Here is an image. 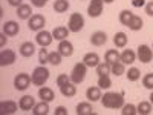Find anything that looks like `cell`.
I'll return each mask as SVG.
<instances>
[{"mask_svg":"<svg viewBox=\"0 0 153 115\" xmlns=\"http://www.w3.org/2000/svg\"><path fill=\"white\" fill-rule=\"evenodd\" d=\"M135 14H133V12L132 11H129V9H124V11H121L120 12V23L121 25H124V26H127V25H129L130 23V20H132V17H133Z\"/></svg>","mask_w":153,"mask_h":115,"instance_id":"30","label":"cell"},{"mask_svg":"<svg viewBox=\"0 0 153 115\" xmlns=\"http://www.w3.org/2000/svg\"><path fill=\"white\" fill-rule=\"evenodd\" d=\"M49 103H48V101H40V103H37L35 106H34V109L31 111L34 115H48L49 114Z\"/></svg>","mask_w":153,"mask_h":115,"instance_id":"24","label":"cell"},{"mask_svg":"<svg viewBox=\"0 0 153 115\" xmlns=\"http://www.w3.org/2000/svg\"><path fill=\"white\" fill-rule=\"evenodd\" d=\"M106 42H107V34L104 31H95L91 35V43L94 46H103L106 45Z\"/></svg>","mask_w":153,"mask_h":115,"instance_id":"15","label":"cell"},{"mask_svg":"<svg viewBox=\"0 0 153 115\" xmlns=\"http://www.w3.org/2000/svg\"><path fill=\"white\" fill-rule=\"evenodd\" d=\"M46 25V19L42 16V14H34L29 20H28V28L34 32H38L45 28Z\"/></svg>","mask_w":153,"mask_h":115,"instance_id":"6","label":"cell"},{"mask_svg":"<svg viewBox=\"0 0 153 115\" xmlns=\"http://www.w3.org/2000/svg\"><path fill=\"white\" fill-rule=\"evenodd\" d=\"M110 72H112L113 75L120 77V75L126 74V65H124L121 60H120V61H115V63H112V65H110Z\"/></svg>","mask_w":153,"mask_h":115,"instance_id":"28","label":"cell"},{"mask_svg":"<svg viewBox=\"0 0 153 115\" xmlns=\"http://www.w3.org/2000/svg\"><path fill=\"white\" fill-rule=\"evenodd\" d=\"M58 52L63 57H71L74 54V45L69 40H61L58 43Z\"/></svg>","mask_w":153,"mask_h":115,"instance_id":"18","label":"cell"},{"mask_svg":"<svg viewBox=\"0 0 153 115\" xmlns=\"http://www.w3.org/2000/svg\"><path fill=\"white\" fill-rule=\"evenodd\" d=\"M61 58H63V55L58 52V51H54V52H49V63H51V65L58 66L60 63H61Z\"/></svg>","mask_w":153,"mask_h":115,"instance_id":"35","label":"cell"},{"mask_svg":"<svg viewBox=\"0 0 153 115\" xmlns=\"http://www.w3.org/2000/svg\"><path fill=\"white\" fill-rule=\"evenodd\" d=\"M35 105H37V103H35V98H34L32 95H23V97L20 98V101H19V108H20L22 111H25V112L32 111Z\"/></svg>","mask_w":153,"mask_h":115,"instance_id":"12","label":"cell"},{"mask_svg":"<svg viewBox=\"0 0 153 115\" xmlns=\"http://www.w3.org/2000/svg\"><path fill=\"white\" fill-rule=\"evenodd\" d=\"M49 74H51L49 69L45 68L43 65H42V66H38V68H35V69L32 71V74H31L32 84H34V86H38V87L45 86L46 81L49 80Z\"/></svg>","mask_w":153,"mask_h":115,"instance_id":"2","label":"cell"},{"mask_svg":"<svg viewBox=\"0 0 153 115\" xmlns=\"http://www.w3.org/2000/svg\"><path fill=\"white\" fill-rule=\"evenodd\" d=\"M126 77H127L129 81H138L139 78H141V71H139L138 68H130L126 72Z\"/></svg>","mask_w":153,"mask_h":115,"instance_id":"33","label":"cell"},{"mask_svg":"<svg viewBox=\"0 0 153 115\" xmlns=\"http://www.w3.org/2000/svg\"><path fill=\"white\" fill-rule=\"evenodd\" d=\"M8 3L14 8H19L20 5H23V0H8Z\"/></svg>","mask_w":153,"mask_h":115,"instance_id":"45","label":"cell"},{"mask_svg":"<svg viewBox=\"0 0 153 115\" xmlns=\"http://www.w3.org/2000/svg\"><path fill=\"white\" fill-rule=\"evenodd\" d=\"M20 31V26H19V23L14 22V20H8L3 23V32L8 35V37H16Z\"/></svg>","mask_w":153,"mask_h":115,"instance_id":"13","label":"cell"},{"mask_svg":"<svg viewBox=\"0 0 153 115\" xmlns=\"http://www.w3.org/2000/svg\"><path fill=\"white\" fill-rule=\"evenodd\" d=\"M146 14L150 16V17H153V0H152V2H149V3H146Z\"/></svg>","mask_w":153,"mask_h":115,"instance_id":"42","label":"cell"},{"mask_svg":"<svg viewBox=\"0 0 153 115\" xmlns=\"http://www.w3.org/2000/svg\"><path fill=\"white\" fill-rule=\"evenodd\" d=\"M83 63L87 66V68H97L100 65V55L97 52H87L84 57H83Z\"/></svg>","mask_w":153,"mask_h":115,"instance_id":"16","label":"cell"},{"mask_svg":"<svg viewBox=\"0 0 153 115\" xmlns=\"http://www.w3.org/2000/svg\"><path fill=\"white\" fill-rule=\"evenodd\" d=\"M121 114L123 115H136L138 114V111H136V106L135 105H124L123 106V111H121Z\"/></svg>","mask_w":153,"mask_h":115,"instance_id":"39","label":"cell"},{"mask_svg":"<svg viewBox=\"0 0 153 115\" xmlns=\"http://www.w3.org/2000/svg\"><path fill=\"white\" fill-rule=\"evenodd\" d=\"M150 103L153 105V91H152V94H150Z\"/></svg>","mask_w":153,"mask_h":115,"instance_id":"47","label":"cell"},{"mask_svg":"<svg viewBox=\"0 0 153 115\" xmlns=\"http://www.w3.org/2000/svg\"><path fill=\"white\" fill-rule=\"evenodd\" d=\"M38 97H40L43 101H48V103H51L54 98H55V94L51 87H46V86H42L40 89H38Z\"/></svg>","mask_w":153,"mask_h":115,"instance_id":"22","label":"cell"},{"mask_svg":"<svg viewBox=\"0 0 153 115\" xmlns=\"http://www.w3.org/2000/svg\"><path fill=\"white\" fill-rule=\"evenodd\" d=\"M95 69H97V74H98V77L112 74V72H110V63H107V61H104V63H100V65H98Z\"/></svg>","mask_w":153,"mask_h":115,"instance_id":"34","label":"cell"},{"mask_svg":"<svg viewBox=\"0 0 153 115\" xmlns=\"http://www.w3.org/2000/svg\"><path fill=\"white\" fill-rule=\"evenodd\" d=\"M52 40H54L52 32L45 31V29L38 31V32H37V35H35V42H37V45H40L42 48H48L51 43H52Z\"/></svg>","mask_w":153,"mask_h":115,"instance_id":"9","label":"cell"},{"mask_svg":"<svg viewBox=\"0 0 153 115\" xmlns=\"http://www.w3.org/2000/svg\"><path fill=\"white\" fill-rule=\"evenodd\" d=\"M94 109L91 106V103L87 101H83V103L76 105V115H94Z\"/></svg>","mask_w":153,"mask_h":115,"instance_id":"25","label":"cell"},{"mask_svg":"<svg viewBox=\"0 0 153 115\" xmlns=\"http://www.w3.org/2000/svg\"><path fill=\"white\" fill-rule=\"evenodd\" d=\"M69 9V2L68 0H55L54 3V11L58 12V14H63Z\"/></svg>","mask_w":153,"mask_h":115,"instance_id":"31","label":"cell"},{"mask_svg":"<svg viewBox=\"0 0 153 115\" xmlns=\"http://www.w3.org/2000/svg\"><path fill=\"white\" fill-rule=\"evenodd\" d=\"M19 52H20V55H22V57L29 58V57H32V55L35 54V45H34V43H31V42H25V43H22V45H20Z\"/></svg>","mask_w":153,"mask_h":115,"instance_id":"14","label":"cell"},{"mask_svg":"<svg viewBox=\"0 0 153 115\" xmlns=\"http://www.w3.org/2000/svg\"><path fill=\"white\" fill-rule=\"evenodd\" d=\"M60 92H61L63 97L71 98V97H74V95L76 94V86H75V83L69 81V83H66L65 86H61V87H60Z\"/></svg>","mask_w":153,"mask_h":115,"instance_id":"23","label":"cell"},{"mask_svg":"<svg viewBox=\"0 0 153 115\" xmlns=\"http://www.w3.org/2000/svg\"><path fill=\"white\" fill-rule=\"evenodd\" d=\"M120 57H121V54L118 52L117 49H109V51H106V54H104V60L107 61V63H115V61H120Z\"/></svg>","mask_w":153,"mask_h":115,"instance_id":"29","label":"cell"},{"mask_svg":"<svg viewBox=\"0 0 153 115\" xmlns=\"http://www.w3.org/2000/svg\"><path fill=\"white\" fill-rule=\"evenodd\" d=\"M143 86L146 89H150V91H153V72L150 74H146L143 77Z\"/></svg>","mask_w":153,"mask_h":115,"instance_id":"38","label":"cell"},{"mask_svg":"<svg viewBox=\"0 0 153 115\" xmlns=\"http://www.w3.org/2000/svg\"><path fill=\"white\" fill-rule=\"evenodd\" d=\"M17 17L20 19V20H29L31 17H32V8H31V5H26V3H23V5H20L19 8H17Z\"/></svg>","mask_w":153,"mask_h":115,"instance_id":"17","label":"cell"},{"mask_svg":"<svg viewBox=\"0 0 153 115\" xmlns=\"http://www.w3.org/2000/svg\"><path fill=\"white\" fill-rule=\"evenodd\" d=\"M55 115H68V109L65 106H58L55 109Z\"/></svg>","mask_w":153,"mask_h":115,"instance_id":"43","label":"cell"},{"mask_svg":"<svg viewBox=\"0 0 153 115\" xmlns=\"http://www.w3.org/2000/svg\"><path fill=\"white\" fill-rule=\"evenodd\" d=\"M86 74H87V66L83 61L76 63V65L74 66V69H72V72H71V81L75 83V84L83 83L84 78H86Z\"/></svg>","mask_w":153,"mask_h":115,"instance_id":"3","label":"cell"},{"mask_svg":"<svg viewBox=\"0 0 153 115\" xmlns=\"http://www.w3.org/2000/svg\"><path fill=\"white\" fill-rule=\"evenodd\" d=\"M38 61H40V65H46V63H49V52L46 48H42L40 51H38Z\"/></svg>","mask_w":153,"mask_h":115,"instance_id":"37","label":"cell"},{"mask_svg":"<svg viewBox=\"0 0 153 115\" xmlns=\"http://www.w3.org/2000/svg\"><path fill=\"white\" fill-rule=\"evenodd\" d=\"M6 37H8V35H6L5 32H2V34H0V46H2V48L6 45Z\"/></svg>","mask_w":153,"mask_h":115,"instance_id":"46","label":"cell"},{"mask_svg":"<svg viewBox=\"0 0 153 115\" xmlns=\"http://www.w3.org/2000/svg\"><path fill=\"white\" fill-rule=\"evenodd\" d=\"M69 32H71V31H69V28H68V26H57V28H54L52 35H54L55 40L61 42V40H68Z\"/></svg>","mask_w":153,"mask_h":115,"instance_id":"20","label":"cell"},{"mask_svg":"<svg viewBox=\"0 0 153 115\" xmlns=\"http://www.w3.org/2000/svg\"><path fill=\"white\" fill-rule=\"evenodd\" d=\"M127 34L126 32H117L115 34V37H113V43H115V46L117 48H126V45H127Z\"/></svg>","mask_w":153,"mask_h":115,"instance_id":"27","label":"cell"},{"mask_svg":"<svg viewBox=\"0 0 153 115\" xmlns=\"http://www.w3.org/2000/svg\"><path fill=\"white\" fill-rule=\"evenodd\" d=\"M132 6H135V8L146 6V0H132Z\"/></svg>","mask_w":153,"mask_h":115,"instance_id":"44","label":"cell"},{"mask_svg":"<svg viewBox=\"0 0 153 115\" xmlns=\"http://www.w3.org/2000/svg\"><path fill=\"white\" fill-rule=\"evenodd\" d=\"M16 52L12 49H3L0 52V66H11L16 63Z\"/></svg>","mask_w":153,"mask_h":115,"instance_id":"10","label":"cell"},{"mask_svg":"<svg viewBox=\"0 0 153 115\" xmlns=\"http://www.w3.org/2000/svg\"><path fill=\"white\" fill-rule=\"evenodd\" d=\"M31 83H32L31 75L26 74V72H20V74H17V75H16V78H14V87L17 89V91H26Z\"/></svg>","mask_w":153,"mask_h":115,"instance_id":"5","label":"cell"},{"mask_svg":"<svg viewBox=\"0 0 153 115\" xmlns=\"http://www.w3.org/2000/svg\"><path fill=\"white\" fill-rule=\"evenodd\" d=\"M17 103L12 100H6V101H2L0 103V114L2 115H12L17 112Z\"/></svg>","mask_w":153,"mask_h":115,"instance_id":"11","label":"cell"},{"mask_svg":"<svg viewBox=\"0 0 153 115\" xmlns=\"http://www.w3.org/2000/svg\"><path fill=\"white\" fill-rule=\"evenodd\" d=\"M103 8H104V2L103 0H91V3L87 6V14L89 17L97 19L103 14Z\"/></svg>","mask_w":153,"mask_h":115,"instance_id":"7","label":"cell"},{"mask_svg":"<svg viewBox=\"0 0 153 115\" xmlns=\"http://www.w3.org/2000/svg\"><path fill=\"white\" fill-rule=\"evenodd\" d=\"M101 105L107 109H118L124 106V92H106L101 97Z\"/></svg>","mask_w":153,"mask_h":115,"instance_id":"1","label":"cell"},{"mask_svg":"<svg viewBox=\"0 0 153 115\" xmlns=\"http://www.w3.org/2000/svg\"><path fill=\"white\" fill-rule=\"evenodd\" d=\"M136 57L139 58V61H141V63H150L153 60V49L149 45H139L138 46Z\"/></svg>","mask_w":153,"mask_h":115,"instance_id":"8","label":"cell"},{"mask_svg":"<svg viewBox=\"0 0 153 115\" xmlns=\"http://www.w3.org/2000/svg\"><path fill=\"white\" fill-rule=\"evenodd\" d=\"M143 26H144V22H143V19L141 17H139V16H133L132 17V20H130V23L129 25H127V28H129L130 31H141L143 29Z\"/></svg>","mask_w":153,"mask_h":115,"instance_id":"26","label":"cell"},{"mask_svg":"<svg viewBox=\"0 0 153 115\" xmlns=\"http://www.w3.org/2000/svg\"><path fill=\"white\" fill-rule=\"evenodd\" d=\"M31 3H32V6H35V8H43V6H46L48 0H31Z\"/></svg>","mask_w":153,"mask_h":115,"instance_id":"41","label":"cell"},{"mask_svg":"<svg viewBox=\"0 0 153 115\" xmlns=\"http://www.w3.org/2000/svg\"><path fill=\"white\" fill-rule=\"evenodd\" d=\"M68 28L71 32H80L84 28V17L80 12H72L68 22Z\"/></svg>","mask_w":153,"mask_h":115,"instance_id":"4","label":"cell"},{"mask_svg":"<svg viewBox=\"0 0 153 115\" xmlns=\"http://www.w3.org/2000/svg\"><path fill=\"white\" fill-rule=\"evenodd\" d=\"M136 111L139 115H149L152 112V103L150 101H141L138 106H136Z\"/></svg>","mask_w":153,"mask_h":115,"instance_id":"32","label":"cell"},{"mask_svg":"<svg viewBox=\"0 0 153 115\" xmlns=\"http://www.w3.org/2000/svg\"><path fill=\"white\" fill-rule=\"evenodd\" d=\"M120 60L124 63V65H132V63H135V60H136V52L133 49H124L121 52Z\"/></svg>","mask_w":153,"mask_h":115,"instance_id":"21","label":"cell"},{"mask_svg":"<svg viewBox=\"0 0 153 115\" xmlns=\"http://www.w3.org/2000/svg\"><path fill=\"white\" fill-rule=\"evenodd\" d=\"M104 3H112V2H115V0H103Z\"/></svg>","mask_w":153,"mask_h":115,"instance_id":"48","label":"cell"},{"mask_svg":"<svg viewBox=\"0 0 153 115\" xmlns=\"http://www.w3.org/2000/svg\"><path fill=\"white\" fill-rule=\"evenodd\" d=\"M101 87L100 86H91V87H87V91H86V98L89 100V101H98V100H101Z\"/></svg>","mask_w":153,"mask_h":115,"instance_id":"19","label":"cell"},{"mask_svg":"<svg viewBox=\"0 0 153 115\" xmlns=\"http://www.w3.org/2000/svg\"><path fill=\"white\" fill-rule=\"evenodd\" d=\"M98 86L101 89H109L112 86V80H110V77L109 75H101L98 77Z\"/></svg>","mask_w":153,"mask_h":115,"instance_id":"36","label":"cell"},{"mask_svg":"<svg viewBox=\"0 0 153 115\" xmlns=\"http://www.w3.org/2000/svg\"><path fill=\"white\" fill-rule=\"evenodd\" d=\"M71 81V75H68V74H60L58 77H57V86L58 87H61V86H65L66 83H69Z\"/></svg>","mask_w":153,"mask_h":115,"instance_id":"40","label":"cell"}]
</instances>
